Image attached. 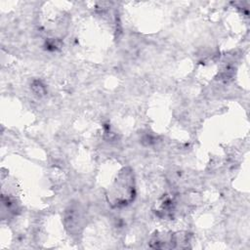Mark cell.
I'll list each match as a JSON object with an SVG mask.
<instances>
[{
  "label": "cell",
  "instance_id": "cell-1",
  "mask_svg": "<svg viewBox=\"0 0 250 250\" xmlns=\"http://www.w3.org/2000/svg\"><path fill=\"white\" fill-rule=\"evenodd\" d=\"M64 222H65V227L69 229L70 232L72 233L78 232L79 229L82 228V222H83L80 211L76 208H69L66 212Z\"/></svg>",
  "mask_w": 250,
  "mask_h": 250
}]
</instances>
